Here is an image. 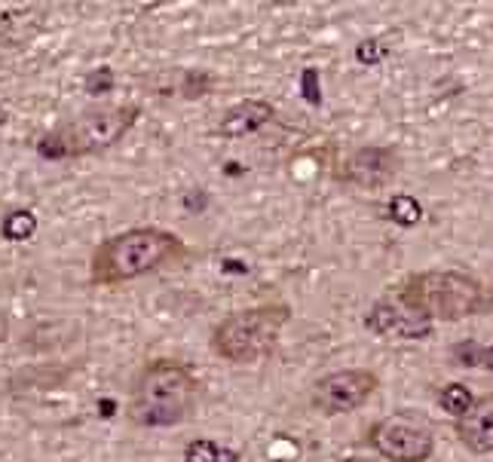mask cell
Instances as JSON below:
<instances>
[{"label": "cell", "mask_w": 493, "mask_h": 462, "mask_svg": "<svg viewBox=\"0 0 493 462\" xmlns=\"http://www.w3.org/2000/svg\"><path fill=\"white\" fill-rule=\"evenodd\" d=\"M193 370L175 359H153L133 379L126 414L138 428H169L181 426L196 408Z\"/></svg>", "instance_id": "1"}, {"label": "cell", "mask_w": 493, "mask_h": 462, "mask_svg": "<svg viewBox=\"0 0 493 462\" xmlns=\"http://www.w3.org/2000/svg\"><path fill=\"white\" fill-rule=\"evenodd\" d=\"M184 254V245L175 233L160 227H135L108 236L93 251L89 260V279L98 288H113L123 282L142 279L153 270L166 267Z\"/></svg>", "instance_id": "2"}, {"label": "cell", "mask_w": 493, "mask_h": 462, "mask_svg": "<svg viewBox=\"0 0 493 462\" xmlns=\"http://www.w3.org/2000/svg\"><path fill=\"white\" fill-rule=\"evenodd\" d=\"M142 107L138 104H102L77 113L74 120L59 123L46 132L37 144V153L46 160H71V156H93L111 151L129 135L138 123Z\"/></svg>", "instance_id": "3"}, {"label": "cell", "mask_w": 493, "mask_h": 462, "mask_svg": "<svg viewBox=\"0 0 493 462\" xmlns=\"http://www.w3.org/2000/svg\"><path fill=\"white\" fill-rule=\"evenodd\" d=\"M396 297L405 307L423 312L429 321H459L493 307V297L478 279L454 270H429L410 276Z\"/></svg>", "instance_id": "4"}, {"label": "cell", "mask_w": 493, "mask_h": 462, "mask_svg": "<svg viewBox=\"0 0 493 462\" xmlns=\"http://www.w3.org/2000/svg\"><path fill=\"white\" fill-rule=\"evenodd\" d=\"M289 319L291 310L285 303L230 312L212 331V349H215V356L233 361V365H251V361H261L273 352L279 331L289 325Z\"/></svg>", "instance_id": "5"}, {"label": "cell", "mask_w": 493, "mask_h": 462, "mask_svg": "<svg viewBox=\"0 0 493 462\" xmlns=\"http://www.w3.org/2000/svg\"><path fill=\"white\" fill-rule=\"evenodd\" d=\"M368 444L389 462H426L435 450L429 426L408 414L377 419L368 432Z\"/></svg>", "instance_id": "6"}, {"label": "cell", "mask_w": 493, "mask_h": 462, "mask_svg": "<svg viewBox=\"0 0 493 462\" xmlns=\"http://www.w3.org/2000/svg\"><path fill=\"white\" fill-rule=\"evenodd\" d=\"M380 379H377L374 370L365 368H347V370H331V374L319 377L313 386V401L316 410L334 417V414H350V410L361 408L371 395L377 392Z\"/></svg>", "instance_id": "7"}, {"label": "cell", "mask_w": 493, "mask_h": 462, "mask_svg": "<svg viewBox=\"0 0 493 462\" xmlns=\"http://www.w3.org/2000/svg\"><path fill=\"white\" fill-rule=\"evenodd\" d=\"M401 156L396 147H359L352 151L340 166V181H347L352 187L377 190L386 187L392 178L399 175Z\"/></svg>", "instance_id": "8"}, {"label": "cell", "mask_w": 493, "mask_h": 462, "mask_svg": "<svg viewBox=\"0 0 493 462\" xmlns=\"http://www.w3.org/2000/svg\"><path fill=\"white\" fill-rule=\"evenodd\" d=\"M365 328L380 337H401V340H420L429 337L432 321L423 312L405 307L399 297H383L365 312Z\"/></svg>", "instance_id": "9"}, {"label": "cell", "mask_w": 493, "mask_h": 462, "mask_svg": "<svg viewBox=\"0 0 493 462\" xmlns=\"http://www.w3.org/2000/svg\"><path fill=\"white\" fill-rule=\"evenodd\" d=\"M276 117V107L261 98H245V102L227 107L224 117L218 120L215 132L221 138H249L254 132H261L270 120Z\"/></svg>", "instance_id": "10"}, {"label": "cell", "mask_w": 493, "mask_h": 462, "mask_svg": "<svg viewBox=\"0 0 493 462\" xmlns=\"http://www.w3.org/2000/svg\"><path fill=\"white\" fill-rule=\"evenodd\" d=\"M457 435L472 453H493V392L475 398L469 414L457 419Z\"/></svg>", "instance_id": "11"}, {"label": "cell", "mask_w": 493, "mask_h": 462, "mask_svg": "<svg viewBox=\"0 0 493 462\" xmlns=\"http://www.w3.org/2000/svg\"><path fill=\"white\" fill-rule=\"evenodd\" d=\"M44 6H6L0 10V46H22L44 31Z\"/></svg>", "instance_id": "12"}, {"label": "cell", "mask_w": 493, "mask_h": 462, "mask_svg": "<svg viewBox=\"0 0 493 462\" xmlns=\"http://www.w3.org/2000/svg\"><path fill=\"white\" fill-rule=\"evenodd\" d=\"M240 459L242 457L236 450L209 438H196L184 447V462H240Z\"/></svg>", "instance_id": "13"}, {"label": "cell", "mask_w": 493, "mask_h": 462, "mask_svg": "<svg viewBox=\"0 0 493 462\" xmlns=\"http://www.w3.org/2000/svg\"><path fill=\"white\" fill-rule=\"evenodd\" d=\"M35 233H37V214L28 209L10 211L4 218V224H0V236H4L6 242H28Z\"/></svg>", "instance_id": "14"}, {"label": "cell", "mask_w": 493, "mask_h": 462, "mask_svg": "<svg viewBox=\"0 0 493 462\" xmlns=\"http://www.w3.org/2000/svg\"><path fill=\"white\" fill-rule=\"evenodd\" d=\"M386 218L392 221V224L399 227H414L423 221V205L414 200V196L408 193H396L389 200V205H386Z\"/></svg>", "instance_id": "15"}, {"label": "cell", "mask_w": 493, "mask_h": 462, "mask_svg": "<svg viewBox=\"0 0 493 462\" xmlns=\"http://www.w3.org/2000/svg\"><path fill=\"white\" fill-rule=\"evenodd\" d=\"M439 404H441V410H448L450 417H466L469 414V408L475 404V395L469 392V386H463V383H448L445 389L439 392Z\"/></svg>", "instance_id": "16"}, {"label": "cell", "mask_w": 493, "mask_h": 462, "mask_svg": "<svg viewBox=\"0 0 493 462\" xmlns=\"http://www.w3.org/2000/svg\"><path fill=\"white\" fill-rule=\"evenodd\" d=\"M386 55H389V44L380 37H368L361 40V44L356 46V62L365 64V68H374V64H380Z\"/></svg>", "instance_id": "17"}, {"label": "cell", "mask_w": 493, "mask_h": 462, "mask_svg": "<svg viewBox=\"0 0 493 462\" xmlns=\"http://www.w3.org/2000/svg\"><path fill=\"white\" fill-rule=\"evenodd\" d=\"M212 74H205V71H191V74H184V84H181V93H184V98H200L205 95L212 89Z\"/></svg>", "instance_id": "18"}, {"label": "cell", "mask_w": 493, "mask_h": 462, "mask_svg": "<svg viewBox=\"0 0 493 462\" xmlns=\"http://www.w3.org/2000/svg\"><path fill=\"white\" fill-rule=\"evenodd\" d=\"M84 86H86V93H89V95H104V93H111V89H113V71L108 68V64H102V68H95L93 74H86Z\"/></svg>", "instance_id": "19"}, {"label": "cell", "mask_w": 493, "mask_h": 462, "mask_svg": "<svg viewBox=\"0 0 493 462\" xmlns=\"http://www.w3.org/2000/svg\"><path fill=\"white\" fill-rule=\"evenodd\" d=\"M481 346L478 343H472V340H466V343H457L454 346V356L459 359L457 365H466V368H472V365H481Z\"/></svg>", "instance_id": "20"}, {"label": "cell", "mask_w": 493, "mask_h": 462, "mask_svg": "<svg viewBox=\"0 0 493 462\" xmlns=\"http://www.w3.org/2000/svg\"><path fill=\"white\" fill-rule=\"evenodd\" d=\"M303 89H307V102H313V104L322 102V95H319V77H316V71L303 74Z\"/></svg>", "instance_id": "21"}, {"label": "cell", "mask_w": 493, "mask_h": 462, "mask_svg": "<svg viewBox=\"0 0 493 462\" xmlns=\"http://www.w3.org/2000/svg\"><path fill=\"white\" fill-rule=\"evenodd\" d=\"M6 337H10V316H6V312L0 310V343H4Z\"/></svg>", "instance_id": "22"}, {"label": "cell", "mask_w": 493, "mask_h": 462, "mask_svg": "<svg viewBox=\"0 0 493 462\" xmlns=\"http://www.w3.org/2000/svg\"><path fill=\"white\" fill-rule=\"evenodd\" d=\"M481 365L488 370H493V346H488V349L481 352Z\"/></svg>", "instance_id": "23"}]
</instances>
